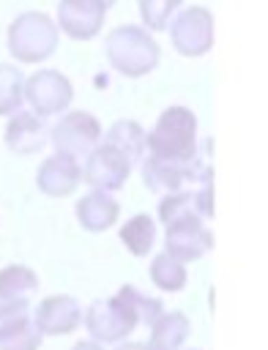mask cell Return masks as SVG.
<instances>
[{
    "label": "cell",
    "instance_id": "1",
    "mask_svg": "<svg viewBox=\"0 0 268 350\" xmlns=\"http://www.w3.org/2000/svg\"><path fill=\"white\" fill-rule=\"evenodd\" d=\"M150 156L170 161H189L197 150V118L186 107H170L159 115L156 126L145 134Z\"/></svg>",
    "mask_w": 268,
    "mask_h": 350
},
{
    "label": "cell",
    "instance_id": "2",
    "mask_svg": "<svg viewBox=\"0 0 268 350\" xmlns=\"http://www.w3.org/2000/svg\"><path fill=\"white\" fill-rule=\"evenodd\" d=\"M104 46H107L109 63L120 74H126V77H142V74L153 71L156 63H159V46H156V41L142 27H134V25L115 27L107 36V44Z\"/></svg>",
    "mask_w": 268,
    "mask_h": 350
},
{
    "label": "cell",
    "instance_id": "3",
    "mask_svg": "<svg viewBox=\"0 0 268 350\" xmlns=\"http://www.w3.org/2000/svg\"><path fill=\"white\" fill-rule=\"evenodd\" d=\"M57 46V27L46 14H19L8 27V49L22 63H38Z\"/></svg>",
    "mask_w": 268,
    "mask_h": 350
},
{
    "label": "cell",
    "instance_id": "4",
    "mask_svg": "<svg viewBox=\"0 0 268 350\" xmlns=\"http://www.w3.org/2000/svg\"><path fill=\"white\" fill-rule=\"evenodd\" d=\"M137 323H139V317H137L134 306L126 301V295L120 290L112 298L93 301L88 306V312H85V328L101 345L123 342L137 328Z\"/></svg>",
    "mask_w": 268,
    "mask_h": 350
},
{
    "label": "cell",
    "instance_id": "5",
    "mask_svg": "<svg viewBox=\"0 0 268 350\" xmlns=\"http://www.w3.org/2000/svg\"><path fill=\"white\" fill-rule=\"evenodd\" d=\"M167 27L172 46L186 57H200L213 46V16L202 5L175 11Z\"/></svg>",
    "mask_w": 268,
    "mask_h": 350
},
{
    "label": "cell",
    "instance_id": "6",
    "mask_svg": "<svg viewBox=\"0 0 268 350\" xmlns=\"http://www.w3.org/2000/svg\"><path fill=\"white\" fill-rule=\"evenodd\" d=\"M25 98L33 107L36 115L46 118V115L63 112L71 104L74 88H71V82L60 71L44 68V71H36L33 77H27V82H25Z\"/></svg>",
    "mask_w": 268,
    "mask_h": 350
},
{
    "label": "cell",
    "instance_id": "7",
    "mask_svg": "<svg viewBox=\"0 0 268 350\" xmlns=\"http://www.w3.org/2000/svg\"><path fill=\"white\" fill-rule=\"evenodd\" d=\"M101 139V126L90 112H68L57 120V126L52 129V145L55 153H68L74 159L88 156L96 142Z\"/></svg>",
    "mask_w": 268,
    "mask_h": 350
},
{
    "label": "cell",
    "instance_id": "8",
    "mask_svg": "<svg viewBox=\"0 0 268 350\" xmlns=\"http://www.w3.org/2000/svg\"><path fill=\"white\" fill-rule=\"evenodd\" d=\"M131 172V161L115 150L112 145L101 142L98 148H93L88 153V161H85V170H82V178L88 180V186L93 189H101V191H118L126 178Z\"/></svg>",
    "mask_w": 268,
    "mask_h": 350
},
{
    "label": "cell",
    "instance_id": "9",
    "mask_svg": "<svg viewBox=\"0 0 268 350\" xmlns=\"http://www.w3.org/2000/svg\"><path fill=\"white\" fill-rule=\"evenodd\" d=\"M164 227H167V235H164L167 254L178 257L180 262L200 260L213 246V235L202 227V219L197 216H183V219L167 221Z\"/></svg>",
    "mask_w": 268,
    "mask_h": 350
},
{
    "label": "cell",
    "instance_id": "10",
    "mask_svg": "<svg viewBox=\"0 0 268 350\" xmlns=\"http://www.w3.org/2000/svg\"><path fill=\"white\" fill-rule=\"evenodd\" d=\"M107 8L109 5L104 0H60L57 5L60 30L77 41H88L104 27Z\"/></svg>",
    "mask_w": 268,
    "mask_h": 350
},
{
    "label": "cell",
    "instance_id": "11",
    "mask_svg": "<svg viewBox=\"0 0 268 350\" xmlns=\"http://www.w3.org/2000/svg\"><path fill=\"white\" fill-rule=\"evenodd\" d=\"M79 180H82V164L74 156H68V153L49 156L38 167V172H36L38 189L44 194H49V197H66V194H71L79 186Z\"/></svg>",
    "mask_w": 268,
    "mask_h": 350
},
{
    "label": "cell",
    "instance_id": "12",
    "mask_svg": "<svg viewBox=\"0 0 268 350\" xmlns=\"http://www.w3.org/2000/svg\"><path fill=\"white\" fill-rule=\"evenodd\" d=\"M33 323L41 334H71L82 323V306L71 295H49L38 304Z\"/></svg>",
    "mask_w": 268,
    "mask_h": 350
},
{
    "label": "cell",
    "instance_id": "13",
    "mask_svg": "<svg viewBox=\"0 0 268 350\" xmlns=\"http://www.w3.org/2000/svg\"><path fill=\"white\" fill-rule=\"evenodd\" d=\"M46 137H49V129H46V120L36 112H11V120L5 126V145L8 150L14 153H36L46 145Z\"/></svg>",
    "mask_w": 268,
    "mask_h": 350
},
{
    "label": "cell",
    "instance_id": "14",
    "mask_svg": "<svg viewBox=\"0 0 268 350\" xmlns=\"http://www.w3.org/2000/svg\"><path fill=\"white\" fill-rule=\"evenodd\" d=\"M74 213H77V221H79L85 230L101 232V230H107V227H112V224L118 221L120 205H118V200H115L109 191L93 189L90 194H85V197L77 202Z\"/></svg>",
    "mask_w": 268,
    "mask_h": 350
},
{
    "label": "cell",
    "instance_id": "15",
    "mask_svg": "<svg viewBox=\"0 0 268 350\" xmlns=\"http://www.w3.org/2000/svg\"><path fill=\"white\" fill-rule=\"evenodd\" d=\"M189 336V317L183 312H161L150 323V350H178Z\"/></svg>",
    "mask_w": 268,
    "mask_h": 350
},
{
    "label": "cell",
    "instance_id": "16",
    "mask_svg": "<svg viewBox=\"0 0 268 350\" xmlns=\"http://www.w3.org/2000/svg\"><path fill=\"white\" fill-rule=\"evenodd\" d=\"M104 142L112 145L115 150H120L131 164H137L145 153V129L134 120H118L115 126L107 129Z\"/></svg>",
    "mask_w": 268,
    "mask_h": 350
},
{
    "label": "cell",
    "instance_id": "17",
    "mask_svg": "<svg viewBox=\"0 0 268 350\" xmlns=\"http://www.w3.org/2000/svg\"><path fill=\"white\" fill-rule=\"evenodd\" d=\"M38 293V276L27 265H5L0 271V295L11 301H30Z\"/></svg>",
    "mask_w": 268,
    "mask_h": 350
},
{
    "label": "cell",
    "instance_id": "18",
    "mask_svg": "<svg viewBox=\"0 0 268 350\" xmlns=\"http://www.w3.org/2000/svg\"><path fill=\"white\" fill-rule=\"evenodd\" d=\"M120 241L126 243V249L134 257H145L153 249V241H156V224H153V219L145 216V213L131 216L123 224V230H120Z\"/></svg>",
    "mask_w": 268,
    "mask_h": 350
},
{
    "label": "cell",
    "instance_id": "19",
    "mask_svg": "<svg viewBox=\"0 0 268 350\" xmlns=\"http://www.w3.org/2000/svg\"><path fill=\"white\" fill-rule=\"evenodd\" d=\"M150 279H153V284H156L159 290H164V293H178V290L186 284V268H183V262H180L178 257L161 252V254H156V257L150 260Z\"/></svg>",
    "mask_w": 268,
    "mask_h": 350
},
{
    "label": "cell",
    "instance_id": "20",
    "mask_svg": "<svg viewBox=\"0 0 268 350\" xmlns=\"http://www.w3.org/2000/svg\"><path fill=\"white\" fill-rule=\"evenodd\" d=\"M22 98H25V74L11 63H0V115L16 112Z\"/></svg>",
    "mask_w": 268,
    "mask_h": 350
},
{
    "label": "cell",
    "instance_id": "21",
    "mask_svg": "<svg viewBox=\"0 0 268 350\" xmlns=\"http://www.w3.org/2000/svg\"><path fill=\"white\" fill-rule=\"evenodd\" d=\"M41 331L33 323V317H27L25 323H19L16 328L0 334V350H38L41 347Z\"/></svg>",
    "mask_w": 268,
    "mask_h": 350
},
{
    "label": "cell",
    "instance_id": "22",
    "mask_svg": "<svg viewBox=\"0 0 268 350\" xmlns=\"http://www.w3.org/2000/svg\"><path fill=\"white\" fill-rule=\"evenodd\" d=\"M183 0H139V14L142 22L150 30H164L170 25V19L175 16V11L180 8Z\"/></svg>",
    "mask_w": 268,
    "mask_h": 350
},
{
    "label": "cell",
    "instance_id": "23",
    "mask_svg": "<svg viewBox=\"0 0 268 350\" xmlns=\"http://www.w3.org/2000/svg\"><path fill=\"white\" fill-rule=\"evenodd\" d=\"M120 293L126 295V301L134 306V312H137V317H139V323H145V325H150L161 312H164V304L159 301V298H148L142 290H137L134 284H123L120 287Z\"/></svg>",
    "mask_w": 268,
    "mask_h": 350
},
{
    "label": "cell",
    "instance_id": "24",
    "mask_svg": "<svg viewBox=\"0 0 268 350\" xmlns=\"http://www.w3.org/2000/svg\"><path fill=\"white\" fill-rule=\"evenodd\" d=\"M30 314V301H11L0 295V334L16 328L19 323H25Z\"/></svg>",
    "mask_w": 268,
    "mask_h": 350
},
{
    "label": "cell",
    "instance_id": "25",
    "mask_svg": "<svg viewBox=\"0 0 268 350\" xmlns=\"http://www.w3.org/2000/svg\"><path fill=\"white\" fill-rule=\"evenodd\" d=\"M71 350H104V345L96 342V339H85V342H77Z\"/></svg>",
    "mask_w": 268,
    "mask_h": 350
},
{
    "label": "cell",
    "instance_id": "26",
    "mask_svg": "<svg viewBox=\"0 0 268 350\" xmlns=\"http://www.w3.org/2000/svg\"><path fill=\"white\" fill-rule=\"evenodd\" d=\"M118 350H150V345H142V342H126V345H120Z\"/></svg>",
    "mask_w": 268,
    "mask_h": 350
},
{
    "label": "cell",
    "instance_id": "27",
    "mask_svg": "<svg viewBox=\"0 0 268 350\" xmlns=\"http://www.w3.org/2000/svg\"><path fill=\"white\" fill-rule=\"evenodd\" d=\"M104 3H107V5H112V3H115V0H104Z\"/></svg>",
    "mask_w": 268,
    "mask_h": 350
},
{
    "label": "cell",
    "instance_id": "28",
    "mask_svg": "<svg viewBox=\"0 0 268 350\" xmlns=\"http://www.w3.org/2000/svg\"><path fill=\"white\" fill-rule=\"evenodd\" d=\"M191 350H197V347H191Z\"/></svg>",
    "mask_w": 268,
    "mask_h": 350
}]
</instances>
